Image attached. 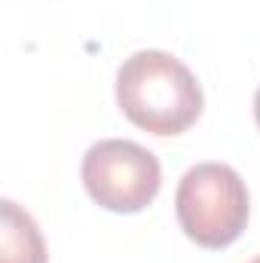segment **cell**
Returning <instances> with one entry per match:
<instances>
[{
    "instance_id": "8992f818",
    "label": "cell",
    "mask_w": 260,
    "mask_h": 263,
    "mask_svg": "<svg viewBox=\"0 0 260 263\" xmlns=\"http://www.w3.org/2000/svg\"><path fill=\"white\" fill-rule=\"evenodd\" d=\"M251 263H260V257H257V260H251Z\"/></svg>"
},
{
    "instance_id": "5b68a950",
    "label": "cell",
    "mask_w": 260,
    "mask_h": 263,
    "mask_svg": "<svg viewBox=\"0 0 260 263\" xmlns=\"http://www.w3.org/2000/svg\"><path fill=\"white\" fill-rule=\"evenodd\" d=\"M254 117H257V126H260V89H257V95H254Z\"/></svg>"
},
{
    "instance_id": "6da1fadb",
    "label": "cell",
    "mask_w": 260,
    "mask_h": 263,
    "mask_svg": "<svg viewBox=\"0 0 260 263\" xmlns=\"http://www.w3.org/2000/svg\"><path fill=\"white\" fill-rule=\"evenodd\" d=\"M120 110L138 129L169 138L193 126L202 114V86L181 59L144 49L129 55L117 73Z\"/></svg>"
},
{
    "instance_id": "277c9868",
    "label": "cell",
    "mask_w": 260,
    "mask_h": 263,
    "mask_svg": "<svg viewBox=\"0 0 260 263\" xmlns=\"http://www.w3.org/2000/svg\"><path fill=\"white\" fill-rule=\"evenodd\" d=\"M0 214V263H46V245L34 217L12 199H3Z\"/></svg>"
},
{
    "instance_id": "7a4b0ae2",
    "label": "cell",
    "mask_w": 260,
    "mask_h": 263,
    "mask_svg": "<svg viewBox=\"0 0 260 263\" xmlns=\"http://www.w3.org/2000/svg\"><path fill=\"white\" fill-rule=\"evenodd\" d=\"M178 223L202 248H227L248 227V190L236 168L224 162L193 165L175 193Z\"/></svg>"
},
{
    "instance_id": "3957f363",
    "label": "cell",
    "mask_w": 260,
    "mask_h": 263,
    "mask_svg": "<svg viewBox=\"0 0 260 263\" xmlns=\"http://www.w3.org/2000/svg\"><path fill=\"white\" fill-rule=\"evenodd\" d=\"M83 184L86 193L95 199L101 208L117 211V214H138L144 211L162 184V168L159 159L123 138H107L89 147L83 156Z\"/></svg>"
}]
</instances>
